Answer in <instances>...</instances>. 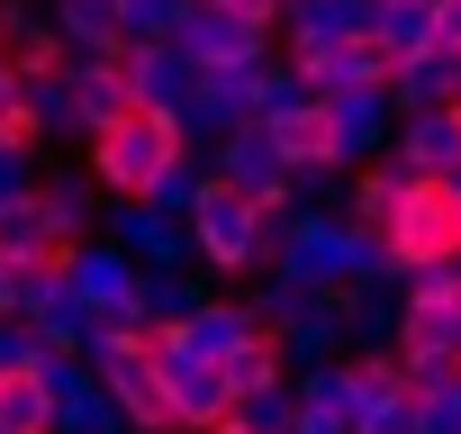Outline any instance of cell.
<instances>
[{
	"mask_svg": "<svg viewBox=\"0 0 461 434\" xmlns=\"http://www.w3.org/2000/svg\"><path fill=\"white\" fill-rule=\"evenodd\" d=\"M28 190H37V154L0 145V208H10V199H28Z\"/></svg>",
	"mask_w": 461,
	"mask_h": 434,
	"instance_id": "cell-36",
	"label": "cell"
},
{
	"mask_svg": "<svg viewBox=\"0 0 461 434\" xmlns=\"http://www.w3.org/2000/svg\"><path fill=\"white\" fill-rule=\"evenodd\" d=\"M55 10V37L73 64H118L127 55V19H118V0H46Z\"/></svg>",
	"mask_w": 461,
	"mask_h": 434,
	"instance_id": "cell-17",
	"label": "cell"
},
{
	"mask_svg": "<svg viewBox=\"0 0 461 434\" xmlns=\"http://www.w3.org/2000/svg\"><path fill=\"white\" fill-rule=\"evenodd\" d=\"M199 0H118V19H127V46H181Z\"/></svg>",
	"mask_w": 461,
	"mask_h": 434,
	"instance_id": "cell-31",
	"label": "cell"
},
{
	"mask_svg": "<svg viewBox=\"0 0 461 434\" xmlns=\"http://www.w3.org/2000/svg\"><path fill=\"white\" fill-rule=\"evenodd\" d=\"M407 190H416V181H407V172H398V163L380 154V163H362V172H353V199H344V208H353V217H362V227L380 236V227H389V217H398V199H407Z\"/></svg>",
	"mask_w": 461,
	"mask_h": 434,
	"instance_id": "cell-28",
	"label": "cell"
},
{
	"mask_svg": "<svg viewBox=\"0 0 461 434\" xmlns=\"http://www.w3.org/2000/svg\"><path fill=\"white\" fill-rule=\"evenodd\" d=\"M208 299H217L208 272H145V290H136V326H145V335H181Z\"/></svg>",
	"mask_w": 461,
	"mask_h": 434,
	"instance_id": "cell-20",
	"label": "cell"
},
{
	"mask_svg": "<svg viewBox=\"0 0 461 434\" xmlns=\"http://www.w3.org/2000/svg\"><path fill=\"white\" fill-rule=\"evenodd\" d=\"M434 55H461V0H443V10H434Z\"/></svg>",
	"mask_w": 461,
	"mask_h": 434,
	"instance_id": "cell-37",
	"label": "cell"
},
{
	"mask_svg": "<svg viewBox=\"0 0 461 434\" xmlns=\"http://www.w3.org/2000/svg\"><path fill=\"white\" fill-rule=\"evenodd\" d=\"M407 389L425 434H461V362H407Z\"/></svg>",
	"mask_w": 461,
	"mask_h": 434,
	"instance_id": "cell-25",
	"label": "cell"
},
{
	"mask_svg": "<svg viewBox=\"0 0 461 434\" xmlns=\"http://www.w3.org/2000/svg\"><path fill=\"white\" fill-rule=\"evenodd\" d=\"M217 181L226 190H245L254 208H299V181H290V154H281V136L272 127H236V136H226L217 145Z\"/></svg>",
	"mask_w": 461,
	"mask_h": 434,
	"instance_id": "cell-6",
	"label": "cell"
},
{
	"mask_svg": "<svg viewBox=\"0 0 461 434\" xmlns=\"http://www.w3.org/2000/svg\"><path fill=\"white\" fill-rule=\"evenodd\" d=\"M281 380H290L281 344H254V353H236V362H226V389H236V407H245V398H263V389H281Z\"/></svg>",
	"mask_w": 461,
	"mask_h": 434,
	"instance_id": "cell-33",
	"label": "cell"
},
{
	"mask_svg": "<svg viewBox=\"0 0 461 434\" xmlns=\"http://www.w3.org/2000/svg\"><path fill=\"white\" fill-rule=\"evenodd\" d=\"M272 272H290V281H308V290H362V281H389V254H380V236L362 227L353 208H290L281 217V263Z\"/></svg>",
	"mask_w": 461,
	"mask_h": 434,
	"instance_id": "cell-1",
	"label": "cell"
},
{
	"mask_svg": "<svg viewBox=\"0 0 461 434\" xmlns=\"http://www.w3.org/2000/svg\"><path fill=\"white\" fill-rule=\"evenodd\" d=\"M28 254H64L55 227H46V208H37V190L0 208V263H28Z\"/></svg>",
	"mask_w": 461,
	"mask_h": 434,
	"instance_id": "cell-30",
	"label": "cell"
},
{
	"mask_svg": "<svg viewBox=\"0 0 461 434\" xmlns=\"http://www.w3.org/2000/svg\"><path fill=\"white\" fill-rule=\"evenodd\" d=\"M398 362H461V299H443V308H416V299H407Z\"/></svg>",
	"mask_w": 461,
	"mask_h": 434,
	"instance_id": "cell-24",
	"label": "cell"
},
{
	"mask_svg": "<svg viewBox=\"0 0 461 434\" xmlns=\"http://www.w3.org/2000/svg\"><path fill=\"white\" fill-rule=\"evenodd\" d=\"M64 254H73V245H64ZM64 254H28V263H0V317L37 326V317H46V299H64Z\"/></svg>",
	"mask_w": 461,
	"mask_h": 434,
	"instance_id": "cell-21",
	"label": "cell"
},
{
	"mask_svg": "<svg viewBox=\"0 0 461 434\" xmlns=\"http://www.w3.org/2000/svg\"><path fill=\"white\" fill-rule=\"evenodd\" d=\"M217 434H245V425H217Z\"/></svg>",
	"mask_w": 461,
	"mask_h": 434,
	"instance_id": "cell-39",
	"label": "cell"
},
{
	"mask_svg": "<svg viewBox=\"0 0 461 434\" xmlns=\"http://www.w3.org/2000/svg\"><path fill=\"white\" fill-rule=\"evenodd\" d=\"M272 28H254V19H236V10H190V28H181V55L199 64V73H263L272 64Z\"/></svg>",
	"mask_w": 461,
	"mask_h": 434,
	"instance_id": "cell-8",
	"label": "cell"
},
{
	"mask_svg": "<svg viewBox=\"0 0 461 434\" xmlns=\"http://www.w3.org/2000/svg\"><path fill=\"white\" fill-rule=\"evenodd\" d=\"M46 389H55V434H136V416L91 380V362L46 353Z\"/></svg>",
	"mask_w": 461,
	"mask_h": 434,
	"instance_id": "cell-11",
	"label": "cell"
},
{
	"mask_svg": "<svg viewBox=\"0 0 461 434\" xmlns=\"http://www.w3.org/2000/svg\"><path fill=\"white\" fill-rule=\"evenodd\" d=\"M208 190H217V154H199V145H190V154H181V163H172V172L154 181V208H163V217H181V227H190Z\"/></svg>",
	"mask_w": 461,
	"mask_h": 434,
	"instance_id": "cell-29",
	"label": "cell"
},
{
	"mask_svg": "<svg viewBox=\"0 0 461 434\" xmlns=\"http://www.w3.org/2000/svg\"><path fill=\"white\" fill-rule=\"evenodd\" d=\"M389 163H398L407 181H461V100H452V109H416V118H398Z\"/></svg>",
	"mask_w": 461,
	"mask_h": 434,
	"instance_id": "cell-10",
	"label": "cell"
},
{
	"mask_svg": "<svg viewBox=\"0 0 461 434\" xmlns=\"http://www.w3.org/2000/svg\"><path fill=\"white\" fill-rule=\"evenodd\" d=\"M100 236L136 263V272H199V254H190V227L181 217H163L154 199H118L109 217H100Z\"/></svg>",
	"mask_w": 461,
	"mask_h": 434,
	"instance_id": "cell-5",
	"label": "cell"
},
{
	"mask_svg": "<svg viewBox=\"0 0 461 434\" xmlns=\"http://www.w3.org/2000/svg\"><path fill=\"white\" fill-rule=\"evenodd\" d=\"M344 335H353V362H362V353H398V335H407V290H398V281L344 290Z\"/></svg>",
	"mask_w": 461,
	"mask_h": 434,
	"instance_id": "cell-19",
	"label": "cell"
},
{
	"mask_svg": "<svg viewBox=\"0 0 461 434\" xmlns=\"http://www.w3.org/2000/svg\"><path fill=\"white\" fill-rule=\"evenodd\" d=\"M371 46H380L389 64L434 55V10H398V0H371Z\"/></svg>",
	"mask_w": 461,
	"mask_h": 434,
	"instance_id": "cell-27",
	"label": "cell"
},
{
	"mask_svg": "<svg viewBox=\"0 0 461 434\" xmlns=\"http://www.w3.org/2000/svg\"><path fill=\"white\" fill-rule=\"evenodd\" d=\"M281 217H290V208H281ZM281 217L254 208L245 190H226V181H217V190L199 199V217H190V254H199V272H208V281H245V290H254V281L281 263Z\"/></svg>",
	"mask_w": 461,
	"mask_h": 434,
	"instance_id": "cell-2",
	"label": "cell"
},
{
	"mask_svg": "<svg viewBox=\"0 0 461 434\" xmlns=\"http://www.w3.org/2000/svg\"><path fill=\"white\" fill-rule=\"evenodd\" d=\"M398 10H443V0H398Z\"/></svg>",
	"mask_w": 461,
	"mask_h": 434,
	"instance_id": "cell-38",
	"label": "cell"
},
{
	"mask_svg": "<svg viewBox=\"0 0 461 434\" xmlns=\"http://www.w3.org/2000/svg\"><path fill=\"white\" fill-rule=\"evenodd\" d=\"M181 154H190V136H181L172 118L136 109V118H118L109 136H91V145H82V172H91V181H100V199L118 208V199H154V181H163Z\"/></svg>",
	"mask_w": 461,
	"mask_h": 434,
	"instance_id": "cell-3",
	"label": "cell"
},
{
	"mask_svg": "<svg viewBox=\"0 0 461 434\" xmlns=\"http://www.w3.org/2000/svg\"><path fill=\"white\" fill-rule=\"evenodd\" d=\"M0 434H55V389H46V362L0 380Z\"/></svg>",
	"mask_w": 461,
	"mask_h": 434,
	"instance_id": "cell-26",
	"label": "cell"
},
{
	"mask_svg": "<svg viewBox=\"0 0 461 434\" xmlns=\"http://www.w3.org/2000/svg\"><path fill=\"white\" fill-rule=\"evenodd\" d=\"M371 37V0H290L281 19V55L290 64H317V55H344Z\"/></svg>",
	"mask_w": 461,
	"mask_h": 434,
	"instance_id": "cell-9",
	"label": "cell"
},
{
	"mask_svg": "<svg viewBox=\"0 0 461 434\" xmlns=\"http://www.w3.org/2000/svg\"><path fill=\"white\" fill-rule=\"evenodd\" d=\"M380 254H389V281L407 290L416 272H434V263H461V199L443 190V181H416L407 199H398V217L380 227Z\"/></svg>",
	"mask_w": 461,
	"mask_h": 434,
	"instance_id": "cell-4",
	"label": "cell"
},
{
	"mask_svg": "<svg viewBox=\"0 0 461 434\" xmlns=\"http://www.w3.org/2000/svg\"><path fill=\"white\" fill-rule=\"evenodd\" d=\"M64 91H73V145H91V136H109L118 118H136L127 55H118V64H64Z\"/></svg>",
	"mask_w": 461,
	"mask_h": 434,
	"instance_id": "cell-15",
	"label": "cell"
},
{
	"mask_svg": "<svg viewBox=\"0 0 461 434\" xmlns=\"http://www.w3.org/2000/svg\"><path fill=\"white\" fill-rule=\"evenodd\" d=\"M37 362H46L37 326H19V317H0V380H10V371H37Z\"/></svg>",
	"mask_w": 461,
	"mask_h": 434,
	"instance_id": "cell-35",
	"label": "cell"
},
{
	"mask_svg": "<svg viewBox=\"0 0 461 434\" xmlns=\"http://www.w3.org/2000/svg\"><path fill=\"white\" fill-rule=\"evenodd\" d=\"M181 344H190V362H217V371H226L236 353L272 344V326L254 317V299H245V290H217V299H208V308L181 326Z\"/></svg>",
	"mask_w": 461,
	"mask_h": 434,
	"instance_id": "cell-12",
	"label": "cell"
},
{
	"mask_svg": "<svg viewBox=\"0 0 461 434\" xmlns=\"http://www.w3.org/2000/svg\"><path fill=\"white\" fill-rule=\"evenodd\" d=\"M308 109H326V100H317V82H308L290 55H272V64H263V82H254V127H272V136H281V127H299Z\"/></svg>",
	"mask_w": 461,
	"mask_h": 434,
	"instance_id": "cell-22",
	"label": "cell"
},
{
	"mask_svg": "<svg viewBox=\"0 0 461 434\" xmlns=\"http://www.w3.org/2000/svg\"><path fill=\"white\" fill-rule=\"evenodd\" d=\"M326 118H335V145H344L353 172L380 163L389 136H398V100H389V91H344V100H326Z\"/></svg>",
	"mask_w": 461,
	"mask_h": 434,
	"instance_id": "cell-16",
	"label": "cell"
},
{
	"mask_svg": "<svg viewBox=\"0 0 461 434\" xmlns=\"http://www.w3.org/2000/svg\"><path fill=\"white\" fill-rule=\"evenodd\" d=\"M37 208H46L55 245H91L100 217H109V199H100V181L82 163H37Z\"/></svg>",
	"mask_w": 461,
	"mask_h": 434,
	"instance_id": "cell-13",
	"label": "cell"
},
{
	"mask_svg": "<svg viewBox=\"0 0 461 434\" xmlns=\"http://www.w3.org/2000/svg\"><path fill=\"white\" fill-rule=\"evenodd\" d=\"M127 91H136V109H154V118L181 127V109L199 100V64L181 46H127Z\"/></svg>",
	"mask_w": 461,
	"mask_h": 434,
	"instance_id": "cell-14",
	"label": "cell"
},
{
	"mask_svg": "<svg viewBox=\"0 0 461 434\" xmlns=\"http://www.w3.org/2000/svg\"><path fill=\"white\" fill-rule=\"evenodd\" d=\"M64 281H73V299H82L100 326H136V290H145V272H136L109 236L73 245V254H64Z\"/></svg>",
	"mask_w": 461,
	"mask_h": 434,
	"instance_id": "cell-7",
	"label": "cell"
},
{
	"mask_svg": "<svg viewBox=\"0 0 461 434\" xmlns=\"http://www.w3.org/2000/svg\"><path fill=\"white\" fill-rule=\"evenodd\" d=\"M389 100H398V118H416V109H452V100H461V55H416V64H398Z\"/></svg>",
	"mask_w": 461,
	"mask_h": 434,
	"instance_id": "cell-23",
	"label": "cell"
},
{
	"mask_svg": "<svg viewBox=\"0 0 461 434\" xmlns=\"http://www.w3.org/2000/svg\"><path fill=\"white\" fill-rule=\"evenodd\" d=\"M0 55H10L19 73H64V64H73L46 0H0Z\"/></svg>",
	"mask_w": 461,
	"mask_h": 434,
	"instance_id": "cell-18",
	"label": "cell"
},
{
	"mask_svg": "<svg viewBox=\"0 0 461 434\" xmlns=\"http://www.w3.org/2000/svg\"><path fill=\"white\" fill-rule=\"evenodd\" d=\"M236 425H245V434H299V389L281 380V389L245 398V407H236Z\"/></svg>",
	"mask_w": 461,
	"mask_h": 434,
	"instance_id": "cell-34",
	"label": "cell"
},
{
	"mask_svg": "<svg viewBox=\"0 0 461 434\" xmlns=\"http://www.w3.org/2000/svg\"><path fill=\"white\" fill-rule=\"evenodd\" d=\"M290 389H299V416H335V425H353V362H326V371H299Z\"/></svg>",
	"mask_w": 461,
	"mask_h": 434,
	"instance_id": "cell-32",
	"label": "cell"
}]
</instances>
